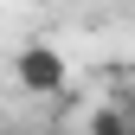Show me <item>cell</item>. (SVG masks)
Listing matches in <instances>:
<instances>
[{
	"label": "cell",
	"instance_id": "cell-1",
	"mask_svg": "<svg viewBox=\"0 0 135 135\" xmlns=\"http://www.w3.org/2000/svg\"><path fill=\"white\" fill-rule=\"evenodd\" d=\"M13 77H20V90H32V97H58L64 84H71V64H64L58 45L32 39V45H20V52H13Z\"/></svg>",
	"mask_w": 135,
	"mask_h": 135
},
{
	"label": "cell",
	"instance_id": "cell-2",
	"mask_svg": "<svg viewBox=\"0 0 135 135\" xmlns=\"http://www.w3.org/2000/svg\"><path fill=\"white\" fill-rule=\"evenodd\" d=\"M90 135H135V122L116 103H103V109H90Z\"/></svg>",
	"mask_w": 135,
	"mask_h": 135
}]
</instances>
